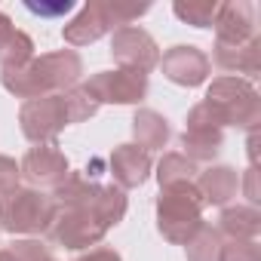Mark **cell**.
Returning a JSON list of instances; mask_svg holds the SVG:
<instances>
[{
    "label": "cell",
    "instance_id": "cell-31",
    "mask_svg": "<svg viewBox=\"0 0 261 261\" xmlns=\"http://www.w3.org/2000/svg\"><path fill=\"white\" fill-rule=\"evenodd\" d=\"M13 31H16V28H13V19H10V16H7L4 10H0V49H4V46L10 43Z\"/></svg>",
    "mask_w": 261,
    "mask_h": 261
},
{
    "label": "cell",
    "instance_id": "cell-17",
    "mask_svg": "<svg viewBox=\"0 0 261 261\" xmlns=\"http://www.w3.org/2000/svg\"><path fill=\"white\" fill-rule=\"evenodd\" d=\"M133 145H139L142 151H163L166 142L172 139V126L169 120L160 114V111H151V108H139L133 114Z\"/></svg>",
    "mask_w": 261,
    "mask_h": 261
},
{
    "label": "cell",
    "instance_id": "cell-22",
    "mask_svg": "<svg viewBox=\"0 0 261 261\" xmlns=\"http://www.w3.org/2000/svg\"><path fill=\"white\" fill-rule=\"evenodd\" d=\"M197 163H191L185 154H178V151H169V154H163L160 157V163H157V181H160V188H169V185H181V181H194L197 178Z\"/></svg>",
    "mask_w": 261,
    "mask_h": 261
},
{
    "label": "cell",
    "instance_id": "cell-1",
    "mask_svg": "<svg viewBox=\"0 0 261 261\" xmlns=\"http://www.w3.org/2000/svg\"><path fill=\"white\" fill-rule=\"evenodd\" d=\"M83 77V59L77 49H56L34 56L28 65L19 68H0V83L16 98H40V95H56Z\"/></svg>",
    "mask_w": 261,
    "mask_h": 261
},
{
    "label": "cell",
    "instance_id": "cell-2",
    "mask_svg": "<svg viewBox=\"0 0 261 261\" xmlns=\"http://www.w3.org/2000/svg\"><path fill=\"white\" fill-rule=\"evenodd\" d=\"M203 197L197 191L194 181H181V185H169L160 188L157 197V230L163 233V240L185 246L203 224Z\"/></svg>",
    "mask_w": 261,
    "mask_h": 261
},
{
    "label": "cell",
    "instance_id": "cell-8",
    "mask_svg": "<svg viewBox=\"0 0 261 261\" xmlns=\"http://www.w3.org/2000/svg\"><path fill=\"white\" fill-rule=\"evenodd\" d=\"M80 86L101 108V105H142L151 83H148V74H142V71L114 68V71H95Z\"/></svg>",
    "mask_w": 261,
    "mask_h": 261
},
{
    "label": "cell",
    "instance_id": "cell-6",
    "mask_svg": "<svg viewBox=\"0 0 261 261\" xmlns=\"http://www.w3.org/2000/svg\"><path fill=\"white\" fill-rule=\"evenodd\" d=\"M108 230L111 227L92 209H86V206H59L56 203V212H53L49 227H46L43 237L53 246L80 252V249H89V246H101Z\"/></svg>",
    "mask_w": 261,
    "mask_h": 261
},
{
    "label": "cell",
    "instance_id": "cell-23",
    "mask_svg": "<svg viewBox=\"0 0 261 261\" xmlns=\"http://www.w3.org/2000/svg\"><path fill=\"white\" fill-rule=\"evenodd\" d=\"M31 59H34V40L16 28L10 43L0 49V68H19V65H28Z\"/></svg>",
    "mask_w": 261,
    "mask_h": 261
},
{
    "label": "cell",
    "instance_id": "cell-32",
    "mask_svg": "<svg viewBox=\"0 0 261 261\" xmlns=\"http://www.w3.org/2000/svg\"><path fill=\"white\" fill-rule=\"evenodd\" d=\"M74 4L71 0H65V4H59V7H28L31 13H43V16H56V13H68Z\"/></svg>",
    "mask_w": 261,
    "mask_h": 261
},
{
    "label": "cell",
    "instance_id": "cell-11",
    "mask_svg": "<svg viewBox=\"0 0 261 261\" xmlns=\"http://www.w3.org/2000/svg\"><path fill=\"white\" fill-rule=\"evenodd\" d=\"M157 68L163 71V77H166L169 83L194 89V86H203V83L209 80L212 62H209V56H206L200 46H194V43H178V46H169V49L160 56V65H157Z\"/></svg>",
    "mask_w": 261,
    "mask_h": 261
},
{
    "label": "cell",
    "instance_id": "cell-24",
    "mask_svg": "<svg viewBox=\"0 0 261 261\" xmlns=\"http://www.w3.org/2000/svg\"><path fill=\"white\" fill-rule=\"evenodd\" d=\"M65 101H68L71 126H74V123H83V120H89V117H95V111H98V101H95L83 86H71V89H65Z\"/></svg>",
    "mask_w": 261,
    "mask_h": 261
},
{
    "label": "cell",
    "instance_id": "cell-27",
    "mask_svg": "<svg viewBox=\"0 0 261 261\" xmlns=\"http://www.w3.org/2000/svg\"><path fill=\"white\" fill-rule=\"evenodd\" d=\"M218 261H261V246L255 240H224Z\"/></svg>",
    "mask_w": 261,
    "mask_h": 261
},
{
    "label": "cell",
    "instance_id": "cell-12",
    "mask_svg": "<svg viewBox=\"0 0 261 261\" xmlns=\"http://www.w3.org/2000/svg\"><path fill=\"white\" fill-rule=\"evenodd\" d=\"M215 43H249L258 37V16H255V4L249 0H224L218 4V16H215Z\"/></svg>",
    "mask_w": 261,
    "mask_h": 261
},
{
    "label": "cell",
    "instance_id": "cell-30",
    "mask_svg": "<svg viewBox=\"0 0 261 261\" xmlns=\"http://www.w3.org/2000/svg\"><path fill=\"white\" fill-rule=\"evenodd\" d=\"M243 188H246V200H249V206H255V209H258L261 197H258V169H255V166H249V169H246Z\"/></svg>",
    "mask_w": 261,
    "mask_h": 261
},
{
    "label": "cell",
    "instance_id": "cell-14",
    "mask_svg": "<svg viewBox=\"0 0 261 261\" xmlns=\"http://www.w3.org/2000/svg\"><path fill=\"white\" fill-rule=\"evenodd\" d=\"M105 34H114V22L108 16L105 0H89V4L62 28V37L71 46H89V43L101 40Z\"/></svg>",
    "mask_w": 261,
    "mask_h": 261
},
{
    "label": "cell",
    "instance_id": "cell-25",
    "mask_svg": "<svg viewBox=\"0 0 261 261\" xmlns=\"http://www.w3.org/2000/svg\"><path fill=\"white\" fill-rule=\"evenodd\" d=\"M105 4H108V16L114 22V31L133 25L139 16H145L151 10V4H126V0H105Z\"/></svg>",
    "mask_w": 261,
    "mask_h": 261
},
{
    "label": "cell",
    "instance_id": "cell-33",
    "mask_svg": "<svg viewBox=\"0 0 261 261\" xmlns=\"http://www.w3.org/2000/svg\"><path fill=\"white\" fill-rule=\"evenodd\" d=\"M53 261H56V258H53Z\"/></svg>",
    "mask_w": 261,
    "mask_h": 261
},
{
    "label": "cell",
    "instance_id": "cell-18",
    "mask_svg": "<svg viewBox=\"0 0 261 261\" xmlns=\"http://www.w3.org/2000/svg\"><path fill=\"white\" fill-rule=\"evenodd\" d=\"M224 145V129L218 126H185L181 148L191 163H212Z\"/></svg>",
    "mask_w": 261,
    "mask_h": 261
},
{
    "label": "cell",
    "instance_id": "cell-21",
    "mask_svg": "<svg viewBox=\"0 0 261 261\" xmlns=\"http://www.w3.org/2000/svg\"><path fill=\"white\" fill-rule=\"evenodd\" d=\"M172 13L178 22L191 25V28H212L215 16H218V0H175Z\"/></svg>",
    "mask_w": 261,
    "mask_h": 261
},
{
    "label": "cell",
    "instance_id": "cell-9",
    "mask_svg": "<svg viewBox=\"0 0 261 261\" xmlns=\"http://www.w3.org/2000/svg\"><path fill=\"white\" fill-rule=\"evenodd\" d=\"M111 59L120 68L148 74V71H154L160 65V46L145 28L126 25V28H117L111 34Z\"/></svg>",
    "mask_w": 261,
    "mask_h": 261
},
{
    "label": "cell",
    "instance_id": "cell-10",
    "mask_svg": "<svg viewBox=\"0 0 261 261\" xmlns=\"http://www.w3.org/2000/svg\"><path fill=\"white\" fill-rule=\"evenodd\" d=\"M19 172H22V178L28 181V188H34V191H56V188L68 178L71 163H68L65 151H59L56 142H53V145H34V148L22 157Z\"/></svg>",
    "mask_w": 261,
    "mask_h": 261
},
{
    "label": "cell",
    "instance_id": "cell-26",
    "mask_svg": "<svg viewBox=\"0 0 261 261\" xmlns=\"http://www.w3.org/2000/svg\"><path fill=\"white\" fill-rule=\"evenodd\" d=\"M7 249H10L13 261H53L49 246L40 240H13Z\"/></svg>",
    "mask_w": 261,
    "mask_h": 261
},
{
    "label": "cell",
    "instance_id": "cell-16",
    "mask_svg": "<svg viewBox=\"0 0 261 261\" xmlns=\"http://www.w3.org/2000/svg\"><path fill=\"white\" fill-rule=\"evenodd\" d=\"M194 185H197V191H200L206 206H221L224 209L240 191V172L233 166L218 163V166H209V169L197 172Z\"/></svg>",
    "mask_w": 261,
    "mask_h": 261
},
{
    "label": "cell",
    "instance_id": "cell-15",
    "mask_svg": "<svg viewBox=\"0 0 261 261\" xmlns=\"http://www.w3.org/2000/svg\"><path fill=\"white\" fill-rule=\"evenodd\" d=\"M209 62H215V68L227 71V77H240V74L255 77L261 71V37H255L249 43H237V46L215 43Z\"/></svg>",
    "mask_w": 261,
    "mask_h": 261
},
{
    "label": "cell",
    "instance_id": "cell-3",
    "mask_svg": "<svg viewBox=\"0 0 261 261\" xmlns=\"http://www.w3.org/2000/svg\"><path fill=\"white\" fill-rule=\"evenodd\" d=\"M49 197L59 206H86V209H92L108 227H117L126 218V209H129L126 191H120L117 185L92 181L83 172H68V178L56 191H49Z\"/></svg>",
    "mask_w": 261,
    "mask_h": 261
},
{
    "label": "cell",
    "instance_id": "cell-29",
    "mask_svg": "<svg viewBox=\"0 0 261 261\" xmlns=\"http://www.w3.org/2000/svg\"><path fill=\"white\" fill-rule=\"evenodd\" d=\"M74 261H123V258H120V252H117V249H111V246H95V249H89V252L77 255Z\"/></svg>",
    "mask_w": 261,
    "mask_h": 261
},
{
    "label": "cell",
    "instance_id": "cell-19",
    "mask_svg": "<svg viewBox=\"0 0 261 261\" xmlns=\"http://www.w3.org/2000/svg\"><path fill=\"white\" fill-rule=\"evenodd\" d=\"M215 230L224 240H255L261 233V212L255 206H224Z\"/></svg>",
    "mask_w": 261,
    "mask_h": 261
},
{
    "label": "cell",
    "instance_id": "cell-4",
    "mask_svg": "<svg viewBox=\"0 0 261 261\" xmlns=\"http://www.w3.org/2000/svg\"><path fill=\"white\" fill-rule=\"evenodd\" d=\"M203 101L218 114L221 126H237L252 133L261 120V95L249 77H215Z\"/></svg>",
    "mask_w": 261,
    "mask_h": 261
},
{
    "label": "cell",
    "instance_id": "cell-20",
    "mask_svg": "<svg viewBox=\"0 0 261 261\" xmlns=\"http://www.w3.org/2000/svg\"><path fill=\"white\" fill-rule=\"evenodd\" d=\"M221 246H224V237L212 227V224H200V230L185 243V255L188 261H218L221 258Z\"/></svg>",
    "mask_w": 261,
    "mask_h": 261
},
{
    "label": "cell",
    "instance_id": "cell-5",
    "mask_svg": "<svg viewBox=\"0 0 261 261\" xmlns=\"http://www.w3.org/2000/svg\"><path fill=\"white\" fill-rule=\"evenodd\" d=\"M56 203L49 194L34 188H16L13 194L0 197V230L7 233H46Z\"/></svg>",
    "mask_w": 261,
    "mask_h": 261
},
{
    "label": "cell",
    "instance_id": "cell-7",
    "mask_svg": "<svg viewBox=\"0 0 261 261\" xmlns=\"http://www.w3.org/2000/svg\"><path fill=\"white\" fill-rule=\"evenodd\" d=\"M19 126H22V136L28 142H34V145H53L62 129L71 126L65 92L22 101V108H19Z\"/></svg>",
    "mask_w": 261,
    "mask_h": 261
},
{
    "label": "cell",
    "instance_id": "cell-13",
    "mask_svg": "<svg viewBox=\"0 0 261 261\" xmlns=\"http://www.w3.org/2000/svg\"><path fill=\"white\" fill-rule=\"evenodd\" d=\"M111 163V175H114V185L120 191H133V188H142L148 178H151V169H154V160L148 151H142L139 145H117L108 157Z\"/></svg>",
    "mask_w": 261,
    "mask_h": 261
},
{
    "label": "cell",
    "instance_id": "cell-28",
    "mask_svg": "<svg viewBox=\"0 0 261 261\" xmlns=\"http://www.w3.org/2000/svg\"><path fill=\"white\" fill-rule=\"evenodd\" d=\"M19 181H22L19 163H16L13 157H7V154H0V197H7V194H13L16 188H22Z\"/></svg>",
    "mask_w": 261,
    "mask_h": 261
}]
</instances>
